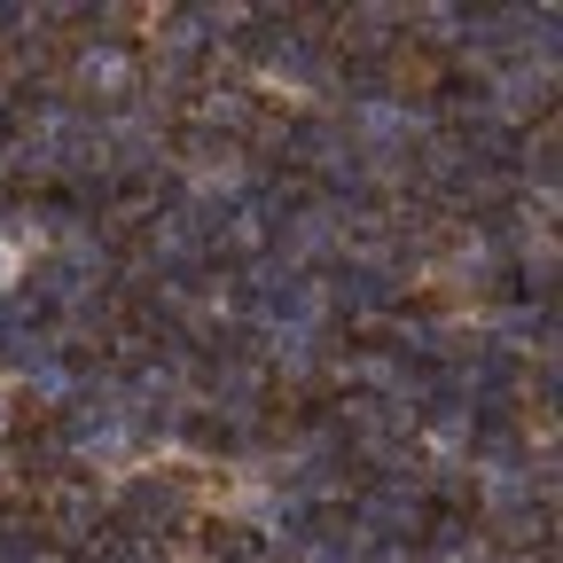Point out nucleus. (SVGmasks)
Wrapping results in <instances>:
<instances>
[{"label": "nucleus", "mask_w": 563, "mask_h": 563, "mask_svg": "<svg viewBox=\"0 0 563 563\" xmlns=\"http://www.w3.org/2000/svg\"><path fill=\"white\" fill-rule=\"evenodd\" d=\"M16 282V243H0V290Z\"/></svg>", "instance_id": "nucleus-1"}]
</instances>
